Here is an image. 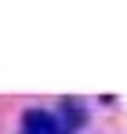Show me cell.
Returning a JSON list of instances; mask_svg holds the SVG:
<instances>
[{
	"instance_id": "obj_1",
	"label": "cell",
	"mask_w": 127,
	"mask_h": 134,
	"mask_svg": "<svg viewBox=\"0 0 127 134\" xmlns=\"http://www.w3.org/2000/svg\"><path fill=\"white\" fill-rule=\"evenodd\" d=\"M22 134H73V127L65 123L58 112L47 109H29L22 120Z\"/></svg>"
}]
</instances>
